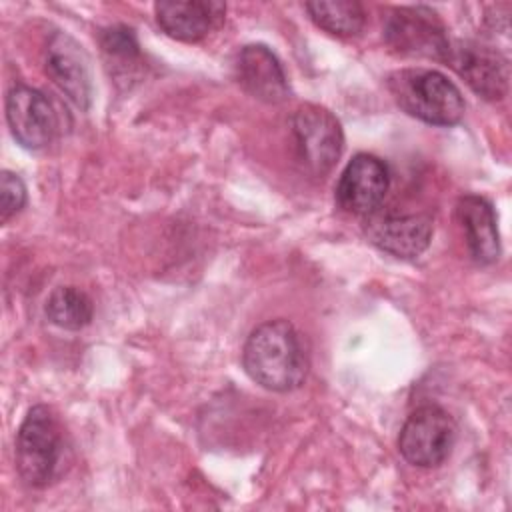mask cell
<instances>
[{"instance_id": "6da1fadb", "label": "cell", "mask_w": 512, "mask_h": 512, "mask_svg": "<svg viewBox=\"0 0 512 512\" xmlns=\"http://www.w3.org/2000/svg\"><path fill=\"white\" fill-rule=\"evenodd\" d=\"M246 374L270 392H292L308 374V356L292 322L268 320L254 328L242 350Z\"/></svg>"}, {"instance_id": "7a4b0ae2", "label": "cell", "mask_w": 512, "mask_h": 512, "mask_svg": "<svg viewBox=\"0 0 512 512\" xmlns=\"http://www.w3.org/2000/svg\"><path fill=\"white\" fill-rule=\"evenodd\" d=\"M386 84L396 104L426 124L454 126L464 116L462 92L438 70L402 68L392 72Z\"/></svg>"}, {"instance_id": "3957f363", "label": "cell", "mask_w": 512, "mask_h": 512, "mask_svg": "<svg viewBox=\"0 0 512 512\" xmlns=\"http://www.w3.org/2000/svg\"><path fill=\"white\" fill-rule=\"evenodd\" d=\"M16 468L32 488L48 486L64 456V436L52 408L36 404L24 416L16 434Z\"/></svg>"}, {"instance_id": "277c9868", "label": "cell", "mask_w": 512, "mask_h": 512, "mask_svg": "<svg viewBox=\"0 0 512 512\" xmlns=\"http://www.w3.org/2000/svg\"><path fill=\"white\" fill-rule=\"evenodd\" d=\"M384 40L390 50L410 58L448 62L450 40L438 14L426 6L392 8L384 18Z\"/></svg>"}, {"instance_id": "5b68a950", "label": "cell", "mask_w": 512, "mask_h": 512, "mask_svg": "<svg viewBox=\"0 0 512 512\" xmlns=\"http://www.w3.org/2000/svg\"><path fill=\"white\" fill-rule=\"evenodd\" d=\"M292 136L298 160L314 174H328L344 148V134L338 118L318 104H302L292 114Z\"/></svg>"}, {"instance_id": "8992f818", "label": "cell", "mask_w": 512, "mask_h": 512, "mask_svg": "<svg viewBox=\"0 0 512 512\" xmlns=\"http://www.w3.org/2000/svg\"><path fill=\"white\" fill-rule=\"evenodd\" d=\"M454 442L452 416L440 406L424 404L406 418L398 436V450L414 466L436 468L450 456Z\"/></svg>"}, {"instance_id": "52a82bcc", "label": "cell", "mask_w": 512, "mask_h": 512, "mask_svg": "<svg viewBox=\"0 0 512 512\" xmlns=\"http://www.w3.org/2000/svg\"><path fill=\"white\" fill-rule=\"evenodd\" d=\"M390 186V172L384 160L374 154H356L342 170L336 184V202L342 210L368 216L374 214Z\"/></svg>"}, {"instance_id": "ba28073f", "label": "cell", "mask_w": 512, "mask_h": 512, "mask_svg": "<svg viewBox=\"0 0 512 512\" xmlns=\"http://www.w3.org/2000/svg\"><path fill=\"white\" fill-rule=\"evenodd\" d=\"M6 122L16 142L28 150L44 148L56 132V114L48 98L22 84L6 94Z\"/></svg>"}, {"instance_id": "9c48e42d", "label": "cell", "mask_w": 512, "mask_h": 512, "mask_svg": "<svg viewBox=\"0 0 512 512\" xmlns=\"http://www.w3.org/2000/svg\"><path fill=\"white\" fill-rule=\"evenodd\" d=\"M448 62L464 78V82L484 100H500L508 92L506 58L480 42H460L450 48Z\"/></svg>"}, {"instance_id": "30bf717a", "label": "cell", "mask_w": 512, "mask_h": 512, "mask_svg": "<svg viewBox=\"0 0 512 512\" xmlns=\"http://www.w3.org/2000/svg\"><path fill=\"white\" fill-rule=\"evenodd\" d=\"M368 240L396 258L420 256L432 240V218L426 214H368Z\"/></svg>"}, {"instance_id": "8fae6325", "label": "cell", "mask_w": 512, "mask_h": 512, "mask_svg": "<svg viewBox=\"0 0 512 512\" xmlns=\"http://www.w3.org/2000/svg\"><path fill=\"white\" fill-rule=\"evenodd\" d=\"M234 78L242 90L266 104H280L290 94L280 60L264 44L240 48L234 60Z\"/></svg>"}, {"instance_id": "7c38bea8", "label": "cell", "mask_w": 512, "mask_h": 512, "mask_svg": "<svg viewBox=\"0 0 512 512\" xmlns=\"http://www.w3.org/2000/svg\"><path fill=\"white\" fill-rule=\"evenodd\" d=\"M156 22L164 34L180 42H198L220 28L226 4L218 0H162L154 4Z\"/></svg>"}, {"instance_id": "4fadbf2b", "label": "cell", "mask_w": 512, "mask_h": 512, "mask_svg": "<svg viewBox=\"0 0 512 512\" xmlns=\"http://www.w3.org/2000/svg\"><path fill=\"white\" fill-rule=\"evenodd\" d=\"M46 74L82 110L90 106L92 84L82 46L64 32H56L46 48Z\"/></svg>"}, {"instance_id": "5bb4252c", "label": "cell", "mask_w": 512, "mask_h": 512, "mask_svg": "<svg viewBox=\"0 0 512 512\" xmlns=\"http://www.w3.org/2000/svg\"><path fill=\"white\" fill-rule=\"evenodd\" d=\"M456 218L474 262L494 264L500 258V234L492 204L482 196L466 194L456 202Z\"/></svg>"}, {"instance_id": "9a60e30c", "label": "cell", "mask_w": 512, "mask_h": 512, "mask_svg": "<svg viewBox=\"0 0 512 512\" xmlns=\"http://www.w3.org/2000/svg\"><path fill=\"white\" fill-rule=\"evenodd\" d=\"M310 18L334 36H356L366 22V10L356 0H318L306 2Z\"/></svg>"}, {"instance_id": "2e32d148", "label": "cell", "mask_w": 512, "mask_h": 512, "mask_svg": "<svg viewBox=\"0 0 512 512\" xmlns=\"http://www.w3.org/2000/svg\"><path fill=\"white\" fill-rule=\"evenodd\" d=\"M48 320L64 330H82L92 322L94 304L86 292L76 286H58L46 298Z\"/></svg>"}, {"instance_id": "e0dca14e", "label": "cell", "mask_w": 512, "mask_h": 512, "mask_svg": "<svg viewBox=\"0 0 512 512\" xmlns=\"http://www.w3.org/2000/svg\"><path fill=\"white\" fill-rule=\"evenodd\" d=\"M100 46L112 64L124 68L140 58V46L134 36V30L126 26H110L102 30Z\"/></svg>"}, {"instance_id": "ac0fdd59", "label": "cell", "mask_w": 512, "mask_h": 512, "mask_svg": "<svg viewBox=\"0 0 512 512\" xmlns=\"http://www.w3.org/2000/svg\"><path fill=\"white\" fill-rule=\"evenodd\" d=\"M26 204V186L14 172L4 170L0 178V220L8 222Z\"/></svg>"}]
</instances>
